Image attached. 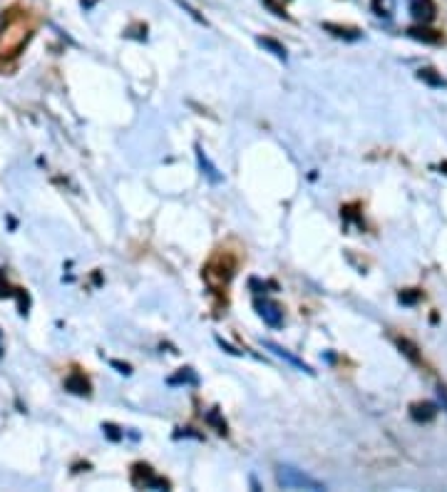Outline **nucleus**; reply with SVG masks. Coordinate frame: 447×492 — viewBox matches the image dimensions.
Listing matches in <instances>:
<instances>
[{
  "label": "nucleus",
  "mask_w": 447,
  "mask_h": 492,
  "mask_svg": "<svg viewBox=\"0 0 447 492\" xmlns=\"http://www.w3.org/2000/svg\"><path fill=\"white\" fill-rule=\"evenodd\" d=\"M276 482H279L281 487H286V490H313V492L326 490V485H323L321 480L306 475L304 470L291 468V465H279V470H276Z\"/></svg>",
  "instance_id": "nucleus-1"
},
{
  "label": "nucleus",
  "mask_w": 447,
  "mask_h": 492,
  "mask_svg": "<svg viewBox=\"0 0 447 492\" xmlns=\"http://www.w3.org/2000/svg\"><path fill=\"white\" fill-rule=\"evenodd\" d=\"M254 306H256V314L263 319V323H268V326H274V328L281 326V321H283V311H281L279 303L268 301V298H256Z\"/></svg>",
  "instance_id": "nucleus-2"
},
{
  "label": "nucleus",
  "mask_w": 447,
  "mask_h": 492,
  "mask_svg": "<svg viewBox=\"0 0 447 492\" xmlns=\"http://www.w3.org/2000/svg\"><path fill=\"white\" fill-rule=\"evenodd\" d=\"M263 348L266 350H271L274 356H279L281 361H286V363H291L296 371H301V373H308V375H313V371H310V366L308 363H304L301 358H296L293 353H288L286 348H281V346H276V343H271V341H263Z\"/></svg>",
  "instance_id": "nucleus-3"
},
{
  "label": "nucleus",
  "mask_w": 447,
  "mask_h": 492,
  "mask_svg": "<svg viewBox=\"0 0 447 492\" xmlns=\"http://www.w3.org/2000/svg\"><path fill=\"white\" fill-rule=\"evenodd\" d=\"M410 12H412V18H415L417 23L425 25V23H432V20H435L437 8H435L432 0H412Z\"/></svg>",
  "instance_id": "nucleus-4"
},
{
  "label": "nucleus",
  "mask_w": 447,
  "mask_h": 492,
  "mask_svg": "<svg viewBox=\"0 0 447 492\" xmlns=\"http://www.w3.org/2000/svg\"><path fill=\"white\" fill-rule=\"evenodd\" d=\"M410 415L417 423H430L437 415V405L435 403H415L410 408Z\"/></svg>",
  "instance_id": "nucleus-5"
},
{
  "label": "nucleus",
  "mask_w": 447,
  "mask_h": 492,
  "mask_svg": "<svg viewBox=\"0 0 447 492\" xmlns=\"http://www.w3.org/2000/svg\"><path fill=\"white\" fill-rule=\"evenodd\" d=\"M65 388L70 393H78V396H89V380L80 373H72L70 378L65 380Z\"/></svg>",
  "instance_id": "nucleus-6"
},
{
  "label": "nucleus",
  "mask_w": 447,
  "mask_h": 492,
  "mask_svg": "<svg viewBox=\"0 0 447 492\" xmlns=\"http://www.w3.org/2000/svg\"><path fill=\"white\" fill-rule=\"evenodd\" d=\"M407 35L412 37V40H423V42H430V45H435V42H440V35H437L435 30L430 28H407Z\"/></svg>",
  "instance_id": "nucleus-7"
},
{
  "label": "nucleus",
  "mask_w": 447,
  "mask_h": 492,
  "mask_svg": "<svg viewBox=\"0 0 447 492\" xmlns=\"http://www.w3.org/2000/svg\"><path fill=\"white\" fill-rule=\"evenodd\" d=\"M197 160H199V167H202V169H204V174H207V177L211 179V182H214V184H219V182H221L219 169H216V167L211 164V162H209V157L202 152V147H197Z\"/></svg>",
  "instance_id": "nucleus-8"
},
{
  "label": "nucleus",
  "mask_w": 447,
  "mask_h": 492,
  "mask_svg": "<svg viewBox=\"0 0 447 492\" xmlns=\"http://www.w3.org/2000/svg\"><path fill=\"white\" fill-rule=\"evenodd\" d=\"M256 42H258V45H261V48H266L271 55H276V58H279V60H286V58H288V55H286V48H283L281 42L271 40V37H258Z\"/></svg>",
  "instance_id": "nucleus-9"
},
{
  "label": "nucleus",
  "mask_w": 447,
  "mask_h": 492,
  "mask_svg": "<svg viewBox=\"0 0 447 492\" xmlns=\"http://www.w3.org/2000/svg\"><path fill=\"white\" fill-rule=\"evenodd\" d=\"M417 78L423 80V83H428V85H432V87H445V80L440 78V75H435V70H430V67H425V70H420L417 72Z\"/></svg>",
  "instance_id": "nucleus-10"
},
{
  "label": "nucleus",
  "mask_w": 447,
  "mask_h": 492,
  "mask_svg": "<svg viewBox=\"0 0 447 492\" xmlns=\"http://www.w3.org/2000/svg\"><path fill=\"white\" fill-rule=\"evenodd\" d=\"M398 346H400V350H403V353H405V356L410 358L412 363H420V356H417V348L410 343V341H407V338H398Z\"/></svg>",
  "instance_id": "nucleus-11"
},
{
  "label": "nucleus",
  "mask_w": 447,
  "mask_h": 492,
  "mask_svg": "<svg viewBox=\"0 0 447 492\" xmlns=\"http://www.w3.org/2000/svg\"><path fill=\"white\" fill-rule=\"evenodd\" d=\"M323 28H326V30H331V33H333L335 37H348V40H356V37H358V33H356V30L338 28V25H333V23H326V25H323Z\"/></svg>",
  "instance_id": "nucleus-12"
},
{
  "label": "nucleus",
  "mask_w": 447,
  "mask_h": 492,
  "mask_svg": "<svg viewBox=\"0 0 447 492\" xmlns=\"http://www.w3.org/2000/svg\"><path fill=\"white\" fill-rule=\"evenodd\" d=\"M169 383H172V386H174V383H197V375H194L189 368H186L184 373H179L177 378H169Z\"/></svg>",
  "instance_id": "nucleus-13"
},
{
  "label": "nucleus",
  "mask_w": 447,
  "mask_h": 492,
  "mask_svg": "<svg viewBox=\"0 0 447 492\" xmlns=\"http://www.w3.org/2000/svg\"><path fill=\"white\" fill-rule=\"evenodd\" d=\"M420 296H423L420 291H403V294H400V303H415L420 301Z\"/></svg>",
  "instance_id": "nucleus-14"
},
{
  "label": "nucleus",
  "mask_w": 447,
  "mask_h": 492,
  "mask_svg": "<svg viewBox=\"0 0 447 492\" xmlns=\"http://www.w3.org/2000/svg\"><path fill=\"white\" fill-rule=\"evenodd\" d=\"M207 418H209V423H214V425L219 427V433H227V423L219 421V415H216V410H211V413H209Z\"/></svg>",
  "instance_id": "nucleus-15"
},
{
  "label": "nucleus",
  "mask_w": 447,
  "mask_h": 492,
  "mask_svg": "<svg viewBox=\"0 0 447 492\" xmlns=\"http://www.w3.org/2000/svg\"><path fill=\"white\" fill-rule=\"evenodd\" d=\"M105 433H107L112 440H119V438H122V433H117V427H114V425H105Z\"/></svg>",
  "instance_id": "nucleus-16"
},
{
  "label": "nucleus",
  "mask_w": 447,
  "mask_h": 492,
  "mask_svg": "<svg viewBox=\"0 0 447 492\" xmlns=\"http://www.w3.org/2000/svg\"><path fill=\"white\" fill-rule=\"evenodd\" d=\"M112 366H114V368H119V373H132V368L127 366V363H117V361H112Z\"/></svg>",
  "instance_id": "nucleus-17"
},
{
  "label": "nucleus",
  "mask_w": 447,
  "mask_h": 492,
  "mask_svg": "<svg viewBox=\"0 0 447 492\" xmlns=\"http://www.w3.org/2000/svg\"><path fill=\"white\" fill-rule=\"evenodd\" d=\"M216 343H219L224 350H229V353H234V356H238V350H236V348H231V346H229V343H224V341H221V338H216Z\"/></svg>",
  "instance_id": "nucleus-18"
},
{
  "label": "nucleus",
  "mask_w": 447,
  "mask_h": 492,
  "mask_svg": "<svg viewBox=\"0 0 447 492\" xmlns=\"http://www.w3.org/2000/svg\"><path fill=\"white\" fill-rule=\"evenodd\" d=\"M437 398H440V405H442V408L447 410V393H445V388H440V391H437Z\"/></svg>",
  "instance_id": "nucleus-19"
},
{
  "label": "nucleus",
  "mask_w": 447,
  "mask_h": 492,
  "mask_svg": "<svg viewBox=\"0 0 447 492\" xmlns=\"http://www.w3.org/2000/svg\"><path fill=\"white\" fill-rule=\"evenodd\" d=\"M440 172L447 174V162H442V164H440Z\"/></svg>",
  "instance_id": "nucleus-20"
}]
</instances>
